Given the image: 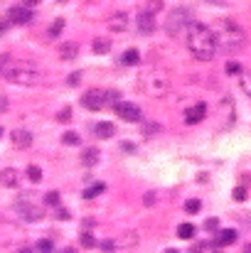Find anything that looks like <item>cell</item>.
<instances>
[{"mask_svg":"<svg viewBox=\"0 0 251 253\" xmlns=\"http://www.w3.org/2000/svg\"><path fill=\"white\" fill-rule=\"evenodd\" d=\"M187 49H190L197 59L209 62V59H214V54H217V49H219L217 35H214L207 25L190 22V25H187Z\"/></svg>","mask_w":251,"mask_h":253,"instance_id":"6da1fadb","label":"cell"},{"mask_svg":"<svg viewBox=\"0 0 251 253\" xmlns=\"http://www.w3.org/2000/svg\"><path fill=\"white\" fill-rule=\"evenodd\" d=\"M170 86H172V79H170V74H167L165 69H160V67L143 69L141 77H138V88L146 96H151V98L165 96L167 91H170Z\"/></svg>","mask_w":251,"mask_h":253,"instance_id":"7a4b0ae2","label":"cell"},{"mask_svg":"<svg viewBox=\"0 0 251 253\" xmlns=\"http://www.w3.org/2000/svg\"><path fill=\"white\" fill-rule=\"evenodd\" d=\"M0 72L17 86H35L40 82V74H37V69L30 62H12V64L2 67Z\"/></svg>","mask_w":251,"mask_h":253,"instance_id":"3957f363","label":"cell"},{"mask_svg":"<svg viewBox=\"0 0 251 253\" xmlns=\"http://www.w3.org/2000/svg\"><path fill=\"white\" fill-rule=\"evenodd\" d=\"M214 35H217V42L219 44H227V47H239L244 42L242 27L237 22H232V20H224L222 27H219V32H214Z\"/></svg>","mask_w":251,"mask_h":253,"instance_id":"277c9868","label":"cell"},{"mask_svg":"<svg viewBox=\"0 0 251 253\" xmlns=\"http://www.w3.org/2000/svg\"><path fill=\"white\" fill-rule=\"evenodd\" d=\"M17 211H20L27 221H40V219L45 216L47 207H45L42 202H35V199H30V197H22V199L17 202Z\"/></svg>","mask_w":251,"mask_h":253,"instance_id":"5b68a950","label":"cell"},{"mask_svg":"<svg viewBox=\"0 0 251 253\" xmlns=\"http://www.w3.org/2000/svg\"><path fill=\"white\" fill-rule=\"evenodd\" d=\"M190 22H192L190 10H187V7H175V10L167 15V32H170V35H177V32L185 30Z\"/></svg>","mask_w":251,"mask_h":253,"instance_id":"8992f818","label":"cell"},{"mask_svg":"<svg viewBox=\"0 0 251 253\" xmlns=\"http://www.w3.org/2000/svg\"><path fill=\"white\" fill-rule=\"evenodd\" d=\"M106 103H108V96L103 88H89L82 96V106L86 111H101Z\"/></svg>","mask_w":251,"mask_h":253,"instance_id":"52a82bcc","label":"cell"},{"mask_svg":"<svg viewBox=\"0 0 251 253\" xmlns=\"http://www.w3.org/2000/svg\"><path fill=\"white\" fill-rule=\"evenodd\" d=\"M7 20H10L12 25H27V22L32 20V10H30L27 5H12V7L7 10Z\"/></svg>","mask_w":251,"mask_h":253,"instance_id":"ba28073f","label":"cell"},{"mask_svg":"<svg viewBox=\"0 0 251 253\" xmlns=\"http://www.w3.org/2000/svg\"><path fill=\"white\" fill-rule=\"evenodd\" d=\"M116 113L123 118V121H131V123H136V121H141V108L136 106V103H128V101H118L116 106Z\"/></svg>","mask_w":251,"mask_h":253,"instance_id":"9c48e42d","label":"cell"},{"mask_svg":"<svg viewBox=\"0 0 251 253\" xmlns=\"http://www.w3.org/2000/svg\"><path fill=\"white\" fill-rule=\"evenodd\" d=\"M10 140H12V145H15L17 150H27V148L32 145V133H30L27 128H15V130L10 133Z\"/></svg>","mask_w":251,"mask_h":253,"instance_id":"30bf717a","label":"cell"},{"mask_svg":"<svg viewBox=\"0 0 251 253\" xmlns=\"http://www.w3.org/2000/svg\"><path fill=\"white\" fill-rule=\"evenodd\" d=\"M128 25H131V15H128V12H113V15L108 17V27H111L113 32H126Z\"/></svg>","mask_w":251,"mask_h":253,"instance_id":"8fae6325","label":"cell"},{"mask_svg":"<svg viewBox=\"0 0 251 253\" xmlns=\"http://www.w3.org/2000/svg\"><path fill=\"white\" fill-rule=\"evenodd\" d=\"M0 184H2V187H17V184H20V172L15 168L0 169Z\"/></svg>","mask_w":251,"mask_h":253,"instance_id":"7c38bea8","label":"cell"},{"mask_svg":"<svg viewBox=\"0 0 251 253\" xmlns=\"http://www.w3.org/2000/svg\"><path fill=\"white\" fill-rule=\"evenodd\" d=\"M204 116H207V106H204V103H195V106L185 113V121H187L190 126H195V123H200Z\"/></svg>","mask_w":251,"mask_h":253,"instance_id":"4fadbf2b","label":"cell"},{"mask_svg":"<svg viewBox=\"0 0 251 253\" xmlns=\"http://www.w3.org/2000/svg\"><path fill=\"white\" fill-rule=\"evenodd\" d=\"M138 30H141V32H153V30H155V15L141 10V12H138Z\"/></svg>","mask_w":251,"mask_h":253,"instance_id":"5bb4252c","label":"cell"},{"mask_svg":"<svg viewBox=\"0 0 251 253\" xmlns=\"http://www.w3.org/2000/svg\"><path fill=\"white\" fill-rule=\"evenodd\" d=\"M59 57L62 59H74L77 54H79V44L77 42H64V44H59Z\"/></svg>","mask_w":251,"mask_h":253,"instance_id":"9a60e30c","label":"cell"},{"mask_svg":"<svg viewBox=\"0 0 251 253\" xmlns=\"http://www.w3.org/2000/svg\"><path fill=\"white\" fill-rule=\"evenodd\" d=\"M94 133H96L99 138H111V135L116 133V126H113V123H108V121H101V123H96V126H94Z\"/></svg>","mask_w":251,"mask_h":253,"instance_id":"2e32d148","label":"cell"},{"mask_svg":"<svg viewBox=\"0 0 251 253\" xmlns=\"http://www.w3.org/2000/svg\"><path fill=\"white\" fill-rule=\"evenodd\" d=\"M237 231L234 229H224V231H219V236H217V246H229V244H234L237 241Z\"/></svg>","mask_w":251,"mask_h":253,"instance_id":"e0dca14e","label":"cell"},{"mask_svg":"<svg viewBox=\"0 0 251 253\" xmlns=\"http://www.w3.org/2000/svg\"><path fill=\"white\" fill-rule=\"evenodd\" d=\"M99 155H101V153H99V148H86V150L82 153V163L86 165V168H91V165H96V163H99Z\"/></svg>","mask_w":251,"mask_h":253,"instance_id":"ac0fdd59","label":"cell"},{"mask_svg":"<svg viewBox=\"0 0 251 253\" xmlns=\"http://www.w3.org/2000/svg\"><path fill=\"white\" fill-rule=\"evenodd\" d=\"M91 49H94V54H106V52L111 49V42L103 40V37H96V40L91 42Z\"/></svg>","mask_w":251,"mask_h":253,"instance_id":"d6986e66","label":"cell"},{"mask_svg":"<svg viewBox=\"0 0 251 253\" xmlns=\"http://www.w3.org/2000/svg\"><path fill=\"white\" fill-rule=\"evenodd\" d=\"M121 62H123V64H128V67H133V64H138V62H141V52H138V49H126V52H123V57H121Z\"/></svg>","mask_w":251,"mask_h":253,"instance_id":"ffe728a7","label":"cell"},{"mask_svg":"<svg viewBox=\"0 0 251 253\" xmlns=\"http://www.w3.org/2000/svg\"><path fill=\"white\" fill-rule=\"evenodd\" d=\"M103 189H106V184H103V182H96V184H91V187L84 189V199H94V197H99Z\"/></svg>","mask_w":251,"mask_h":253,"instance_id":"44dd1931","label":"cell"},{"mask_svg":"<svg viewBox=\"0 0 251 253\" xmlns=\"http://www.w3.org/2000/svg\"><path fill=\"white\" fill-rule=\"evenodd\" d=\"M177 236L180 239H192L195 236V226L192 224H180L177 226Z\"/></svg>","mask_w":251,"mask_h":253,"instance_id":"7402d4cb","label":"cell"},{"mask_svg":"<svg viewBox=\"0 0 251 253\" xmlns=\"http://www.w3.org/2000/svg\"><path fill=\"white\" fill-rule=\"evenodd\" d=\"M62 143H64V145H79V133L67 130V133L62 135Z\"/></svg>","mask_w":251,"mask_h":253,"instance_id":"603a6c76","label":"cell"},{"mask_svg":"<svg viewBox=\"0 0 251 253\" xmlns=\"http://www.w3.org/2000/svg\"><path fill=\"white\" fill-rule=\"evenodd\" d=\"M42 204H45V207H57V204H59V192H47Z\"/></svg>","mask_w":251,"mask_h":253,"instance_id":"cb8c5ba5","label":"cell"},{"mask_svg":"<svg viewBox=\"0 0 251 253\" xmlns=\"http://www.w3.org/2000/svg\"><path fill=\"white\" fill-rule=\"evenodd\" d=\"M27 177H30V182L37 184V182L42 179V169L37 168V165H30V168H27Z\"/></svg>","mask_w":251,"mask_h":253,"instance_id":"d4e9b609","label":"cell"},{"mask_svg":"<svg viewBox=\"0 0 251 253\" xmlns=\"http://www.w3.org/2000/svg\"><path fill=\"white\" fill-rule=\"evenodd\" d=\"M62 30H64V20L59 17V20H54V22L50 25V37H57V35L62 32Z\"/></svg>","mask_w":251,"mask_h":253,"instance_id":"484cf974","label":"cell"},{"mask_svg":"<svg viewBox=\"0 0 251 253\" xmlns=\"http://www.w3.org/2000/svg\"><path fill=\"white\" fill-rule=\"evenodd\" d=\"M200 209H202V202H200V199H190V202L185 204V211H187V214H197Z\"/></svg>","mask_w":251,"mask_h":253,"instance_id":"4316f807","label":"cell"},{"mask_svg":"<svg viewBox=\"0 0 251 253\" xmlns=\"http://www.w3.org/2000/svg\"><path fill=\"white\" fill-rule=\"evenodd\" d=\"M160 7H163V0H151V2H146V12H151V15L160 12Z\"/></svg>","mask_w":251,"mask_h":253,"instance_id":"83f0119b","label":"cell"},{"mask_svg":"<svg viewBox=\"0 0 251 253\" xmlns=\"http://www.w3.org/2000/svg\"><path fill=\"white\" fill-rule=\"evenodd\" d=\"M52 249H54V244H52L50 239H42V241L37 244V251L40 253H52Z\"/></svg>","mask_w":251,"mask_h":253,"instance_id":"f1b7e54d","label":"cell"},{"mask_svg":"<svg viewBox=\"0 0 251 253\" xmlns=\"http://www.w3.org/2000/svg\"><path fill=\"white\" fill-rule=\"evenodd\" d=\"M82 246H84V249L96 246V241H94V236H91V234H82Z\"/></svg>","mask_w":251,"mask_h":253,"instance_id":"f546056e","label":"cell"},{"mask_svg":"<svg viewBox=\"0 0 251 253\" xmlns=\"http://www.w3.org/2000/svg\"><path fill=\"white\" fill-rule=\"evenodd\" d=\"M242 72V64L239 62H229L227 64V74H239Z\"/></svg>","mask_w":251,"mask_h":253,"instance_id":"4dcf8cb0","label":"cell"},{"mask_svg":"<svg viewBox=\"0 0 251 253\" xmlns=\"http://www.w3.org/2000/svg\"><path fill=\"white\" fill-rule=\"evenodd\" d=\"M204 229H207V231H217V229H219V219H207Z\"/></svg>","mask_w":251,"mask_h":253,"instance_id":"1f68e13d","label":"cell"},{"mask_svg":"<svg viewBox=\"0 0 251 253\" xmlns=\"http://www.w3.org/2000/svg\"><path fill=\"white\" fill-rule=\"evenodd\" d=\"M69 116H72L69 108H62V111H59V121H62V123H69Z\"/></svg>","mask_w":251,"mask_h":253,"instance_id":"d6a6232c","label":"cell"},{"mask_svg":"<svg viewBox=\"0 0 251 253\" xmlns=\"http://www.w3.org/2000/svg\"><path fill=\"white\" fill-rule=\"evenodd\" d=\"M234 197H237L239 202H244V199H247V189H244V187H237V189H234Z\"/></svg>","mask_w":251,"mask_h":253,"instance_id":"836d02e7","label":"cell"},{"mask_svg":"<svg viewBox=\"0 0 251 253\" xmlns=\"http://www.w3.org/2000/svg\"><path fill=\"white\" fill-rule=\"evenodd\" d=\"M5 111H7V96L0 93V113H5Z\"/></svg>","mask_w":251,"mask_h":253,"instance_id":"e575fe53","label":"cell"},{"mask_svg":"<svg viewBox=\"0 0 251 253\" xmlns=\"http://www.w3.org/2000/svg\"><path fill=\"white\" fill-rule=\"evenodd\" d=\"M101 249H103V251H113V249H116V241H103Z\"/></svg>","mask_w":251,"mask_h":253,"instance_id":"d590c367","label":"cell"},{"mask_svg":"<svg viewBox=\"0 0 251 253\" xmlns=\"http://www.w3.org/2000/svg\"><path fill=\"white\" fill-rule=\"evenodd\" d=\"M10 27V20H0V32H5Z\"/></svg>","mask_w":251,"mask_h":253,"instance_id":"8d00e7d4","label":"cell"},{"mask_svg":"<svg viewBox=\"0 0 251 253\" xmlns=\"http://www.w3.org/2000/svg\"><path fill=\"white\" fill-rule=\"evenodd\" d=\"M40 0H25V5H37Z\"/></svg>","mask_w":251,"mask_h":253,"instance_id":"74e56055","label":"cell"},{"mask_svg":"<svg viewBox=\"0 0 251 253\" xmlns=\"http://www.w3.org/2000/svg\"><path fill=\"white\" fill-rule=\"evenodd\" d=\"M165 253H180V251H175V249H167V251Z\"/></svg>","mask_w":251,"mask_h":253,"instance_id":"f35d334b","label":"cell"},{"mask_svg":"<svg viewBox=\"0 0 251 253\" xmlns=\"http://www.w3.org/2000/svg\"><path fill=\"white\" fill-rule=\"evenodd\" d=\"M64 253H77V251H74V249H67V251H64Z\"/></svg>","mask_w":251,"mask_h":253,"instance_id":"ab89813d","label":"cell"},{"mask_svg":"<svg viewBox=\"0 0 251 253\" xmlns=\"http://www.w3.org/2000/svg\"><path fill=\"white\" fill-rule=\"evenodd\" d=\"M20 253H32V251H30V249H22V251H20Z\"/></svg>","mask_w":251,"mask_h":253,"instance_id":"60d3db41","label":"cell"},{"mask_svg":"<svg viewBox=\"0 0 251 253\" xmlns=\"http://www.w3.org/2000/svg\"><path fill=\"white\" fill-rule=\"evenodd\" d=\"M0 138H2V126H0Z\"/></svg>","mask_w":251,"mask_h":253,"instance_id":"b9f144b4","label":"cell"}]
</instances>
